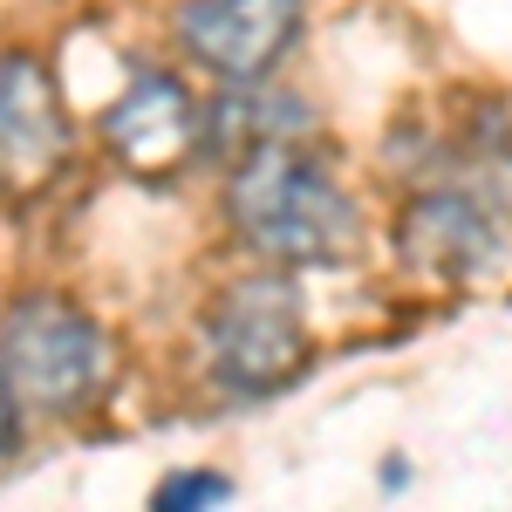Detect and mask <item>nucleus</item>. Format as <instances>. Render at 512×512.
<instances>
[{
  "instance_id": "1",
  "label": "nucleus",
  "mask_w": 512,
  "mask_h": 512,
  "mask_svg": "<svg viewBox=\"0 0 512 512\" xmlns=\"http://www.w3.org/2000/svg\"><path fill=\"white\" fill-rule=\"evenodd\" d=\"M233 233L280 267H328L355 246V205L335 171L301 144H260L233 164L226 185Z\"/></svg>"
},
{
  "instance_id": "2",
  "label": "nucleus",
  "mask_w": 512,
  "mask_h": 512,
  "mask_svg": "<svg viewBox=\"0 0 512 512\" xmlns=\"http://www.w3.org/2000/svg\"><path fill=\"white\" fill-rule=\"evenodd\" d=\"M0 376L35 410H82L110 376V335L62 294H21L0 315Z\"/></svg>"
},
{
  "instance_id": "3",
  "label": "nucleus",
  "mask_w": 512,
  "mask_h": 512,
  "mask_svg": "<svg viewBox=\"0 0 512 512\" xmlns=\"http://www.w3.org/2000/svg\"><path fill=\"white\" fill-rule=\"evenodd\" d=\"M315 362V342L280 280H239L205 315V369L233 396H274Z\"/></svg>"
},
{
  "instance_id": "4",
  "label": "nucleus",
  "mask_w": 512,
  "mask_h": 512,
  "mask_svg": "<svg viewBox=\"0 0 512 512\" xmlns=\"http://www.w3.org/2000/svg\"><path fill=\"white\" fill-rule=\"evenodd\" d=\"M103 144L110 158L144 178V185H171L185 164L205 151V103H198L171 69H144L103 110Z\"/></svg>"
},
{
  "instance_id": "5",
  "label": "nucleus",
  "mask_w": 512,
  "mask_h": 512,
  "mask_svg": "<svg viewBox=\"0 0 512 512\" xmlns=\"http://www.w3.org/2000/svg\"><path fill=\"white\" fill-rule=\"evenodd\" d=\"M76 158L69 110L35 55H0V198L28 205Z\"/></svg>"
},
{
  "instance_id": "6",
  "label": "nucleus",
  "mask_w": 512,
  "mask_h": 512,
  "mask_svg": "<svg viewBox=\"0 0 512 512\" xmlns=\"http://www.w3.org/2000/svg\"><path fill=\"white\" fill-rule=\"evenodd\" d=\"M301 35V0H185L178 48L219 82H267Z\"/></svg>"
},
{
  "instance_id": "7",
  "label": "nucleus",
  "mask_w": 512,
  "mask_h": 512,
  "mask_svg": "<svg viewBox=\"0 0 512 512\" xmlns=\"http://www.w3.org/2000/svg\"><path fill=\"white\" fill-rule=\"evenodd\" d=\"M396 246L417 274L431 280H472L492 253H499V219L478 205L472 192H424L410 198V212L396 219Z\"/></svg>"
},
{
  "instance_id": "8",
  "label": "nucleus",
  "mask_w": 512,
  "mask_h": 512,
  "mask_svg": "<svg viewBox=\"0 0 512 512\" xmlns=\"http://www.w3.org/2000/svg\"><path fill=\"white\" fill-rule=\"evenodd\" d=\"M233 96L205 110V144L212 151H260V144H308V110L294 96H274L260 82H226Z\"/></svg>"
},
{
  "instance_id": "9",
  "label": "nucleus",
  "mask_w": 512,
  "mask_h": 512,
  "mask_svg": "<svg viewBox=\"0 0 512 512\" xmlns=\"http://www.w3.org/2000/svg\"><path fill=\"white\" fill-rule=\"evenodd\" d=\"M233 485L219 472H178V478H164L158 485V506H219Z\"/></svg>"
},
{
  "instance_id": "10",
  "label": "nucleus",
  "mask_w": 512,
  "mask_h": 512,
  "mask_svg": "<svg viewBox=\"0 0 512 512\" xmlns=\"http://www.w3.org/2000/svg\"><path fill=\"white\" fill-rule=\"evenodd\" d=\"M21 444V396L7 390V376H0V458Z\"/></svg>"
}]
</instances>
